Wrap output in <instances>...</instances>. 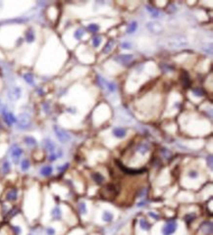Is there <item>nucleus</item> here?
I'll list each match as a JSON object with an SVG mask.
<instances>
[{"label":"nucleus","mask_w":213,"mask_h":235,"mask_svg":"<svg viewBox=\"0 0 213 235\" xmlns=\"http://www.w3.org/2000/svg\"><path fill=\"white\" fill-rule=\"evenodd\" d=\"M189 44L188 38L181 34H174L171 35L166 39V46H168L172 49L177 48H183Z\"/></svg>","instance_id":"obj_1"},{"label":"nucleus","mask_w":213,"mask_h":235,"mask_svg":"<svg viewBox=\"0 0 213 235\" xmlns=\"http://www.w3.org/2000/svg\"><path fill=\"white\" fill-rule=\"evenodd\" d=\"M53 130H54V133H55L56 138L61 143H67L72 139L70 133L68 132V131H66L64 128L60 127L59 125H54Z\"/></svg>","instance_id":"obj_2"},{"label":"nucleus","mask_w":213,"mask_h":235,"mask_svg":"<svg viewBox=\"0 0 213 235\" xmlns=\"http://www.w3.org/2000/svg\"><path fill=\"white\" fill-rule=\"evenodd\" d=\"M23 154H24V150H23V148L19 146L18 144H13V145L11 146L10 157L12 159L13 164H15V165H19Z\"/></svg>","instance_id":"obj_3"},{"label":"nucleus","mask_w":213,"mask_h":235,"mask_svg":"<svg viewBox=\"0 0 213 235\" xmlns=\"http://www.w3.org/2000/svg\"><path fill=\"white\" fill-rule=\"evenodd\" d=\"M17 125L19 130H29L31 125V117L26 113H22V114L19 116V118L17 119Z\"/></svg>","instance_id":"obj_4"},{"label":"nucleus","mask_w":213,"mask_h":235,"mask_svg":"<svg viewBox=\"0 0 213 235\" xmlns=\"http://www.w3.org/2000/svg\"><path fill=\"white\" fill-rule=\"evenodd\" d=\"M177 227H178V224H177L176 220H168L162 228V234L163 235H172L176 232Z\"/></svg>","instance_id":"obj_5"},{"label":"nucleus","mask_w":213,"mask_h":235,"mask_svg":"<svg viewBox=\"0 0 213 235\" xmlns=\"http://www.w3.org/2000/svg\"><path fill=\"white\" fill-rule=\"evenodd\" d=\"M3 120H4L5 124L9 125V127H12V124H17V118L15 117V115L11 112H8L6 109H3L1 111Z\"/></svg>","instance_id":"obj_6"},{"label":"nucleus","mask_w":213,"mask_h":235,"mask_svg":"<svg viewBox=\"0 0 213 235\" xmlns=\"http://www.w3.org/2000/svg\"><path fill=\"white\" fill-rule=\"evenodd\" d=\"M146 28L150 33L154 34H160L163 33V27L159 22H148Z\"/></svg>","instance_id":"obj_7"},{"label":"nucleus","mask_w":213,"mask_h":235,"mask_svg":"<svg viewBox=\"0 0 213 235\" xmlns=\"http://www.w3.org/2000/svg\"><path fill=\"white\" fill-rule=\"evenodd\" d=\"M19 198V192L17 188H11L7 191V193L5 194V200L7 202H16Z\"/></svg>","instance_id":"obj_8"},{"label":"nucleus","mask_w":213,"mask_h":235,"mask_svg":"<svg viewBox=\"0 0 213 235\" xmlns=\"http://www.w3.org/2000/svg\"><path fill=\"white\" fill-rule=\"evenodd\" d=\"M21 94H22V90L20 87H17V86H15V87L11 88L9 90L8 92V98L10 99L11 101H17L18 99H20L21 97Z\"/></svg>","instance_id":"obj_9"},{"label":"nucleus","mask_w":213,"mask_h":235,"mask_svg":"<svg viewBox=\"0 0 213 235\" xmlns=\"http://www.w3.org/2000/svg\"><path fill=\"white\" fill-rule=\"evenodd\" d=\"M134 59V56L131 54H122V55H118L114 58V61L118 62L119 64L122 65H127L128 63H130L132 60Z\"/></svg>","instance_id":"obj_10"},{"label":"nucleus","mask_w":213,"mask_h":235,"mask_svg":"<svg viewBox=\"0 0 213 235\" xmlns=\"http://www.w3.org/2000/svg\"><path fill=\"white\" fill-rule=\"evenodd\" d=\"M42 146H43L44 149L46 150L49 154L54 153V152H55V150H56V145H55V143H54L51 139H49V138H45V139L43 140Z\"/></svg>","instance_id":"obj_11"},{"label":"nucleus","mask_w":213,"mask_h":235,"mask_svg":"<svg viewBox=\"0 0 213 235\" xmlns=\"http://www.w3.org/2000/svg\"><path fill=\"white\" fill-rule=\"evenodd\" d=\"M12 170V165L11 162L7 159H5L3 162L1 163V167H0V172L3 175H7L11 172Z\"/></svg>","instance_id":"obj_12"},{"label":"nucleus","mask_w":213,"mask_h":235,"mask_svg":"<svg viewBox=\"0 0 213 235\" xmlns=\"http://www.w3.org/2000/svg\"><path fill=\"white\" fill-rule=\"evenodd\" d=\"M40 173L41 176L49 178V176L52 175V173H53V167L50 165H45L43 167H41L40 170Z\"/></svg>","instance_id":"obj_13"},{"label":"nucleus","mask_w":213,"mask_h":235,"mask_svg":"<svg viewBox=\"0 0 213 235\" xmlns=\"http://www.w3.org/2000/svg\"><path fill=\"white\" fill-rule=\"evenodd\" d=\"M62 215H63V213H62V210H61V208L59 206H55L52 210H51V217L54 220H59L62 218Z\"/></svg>","instance_id":"obj_14"},{"label":"nucleus","mask_w":213,"mask_h":235,"mask_svg":"<svg viewBox=\"0 0 213 235\" xmlns=\"http://www.w3.org/2000/svg\"><path fill=\"white\" fill-rule=\"evenodd\" d=\"M24 143L29 148H34V147L37 146V140L35 139L34 137L30 136V135H28V136H25L24 137Z\"/></svg>","instance_id":"obj_15"},{"label":"nucleus","mask_w":213,"mask_h":235,"mask_svg":"<svg viewBox=\"0 0 213 235\" xmlns=\"http://www.w3.org/2000/svg\"><path fill=\"white\" fill-rule=\"evenodd\" d=\"M112 133L117 138H124L126 135H127V130H126L124 127H115V128H113Z\"/></svg>","instance_id":"obj_16"},{"label":"nucleus","mask_w":213,"mask_h":235,"mask_svg":"<svg viewBox=\"0 0 213 235\" xmlns=\"http://www.w3.org/2000/svg\"><path fill=\"white\" fill-rule=\"evenodd\" d=\"M201 230L205 235H208V234L211 235V233H212V223H210V221H209V223H204L201 225Z\"/></svg>","instance_id":"obj_17"},{"label":"nucleus","mask_w":213,"mask_h":235,"mask_svg":"<svg viewBox=\"0 0 213 235\" xmlns=\"http://www.w3.org/2000/svg\"><path fill=\"white\" fill-rule=\"evenodd\" d=\"M91 178L93 179V181H94L95 183H97V184H102L105 180V178L101 175L100 172H93L91 175Z\"/></svg>","instance_id":"obj_18"},{"label":"nucleus","mask_w":213,"mask_h":235,"mask_svg":"<svg viewBox=\"0 0 213 235\" xmlns=\"http://www.w3.org/2000/svg\"><path fill=\"white\" fill-rule=\"evenodd\" d=\"M20 168L22 172H28L31 168V161L29 159H23L20 163Z\"/></svg>","instance_id":"obj_19"},{"label":"nucleus","mask_w":213,"mask_h":235,"mask_svg":"<svg viewBox=\"0 0 213 235\" xmlns=\"http://www.w3.org/2000/svg\"><path fill=\"white\" fill-rule=\"evenodd\" d=\"M114 45H115V40H114V39H110L107 43H106V45L104 46V48H103L102 52L104 53V54L110 53L111 51H112V49H113V47H114Z\"/></svg>","instance_id":"obj_20"},{"label":"nucleus","mask_w":213,"mask_h":235,"mask_svg":"<svg viewBox=\"0 0 213 235\" xmlns=\"http://www.w3.org/2000/svg\"><path fill=\"white\" fill-rule=\"evenodd\" d=\"M35 39V35H34V31L30 28V30L27 31V33H26V41H27L28 43H33Z\"/></svg>","instance_id":"obj_21"},{"label":"nucleus","mask_w":213,"mask_h":235,"mask_svg":"<svg viewBox=\"0 0 213 235\" xmlns=\"http://www.w3.org/2000/svg\"><path fill=\"white\" fill-rule=\"evenodd\" d=\"M117 164L119 165V167H120V169H121V170H124V172L128 173V175H138V173H140V172H141V170H132V169H127V168H124L123 165H121V164L119 163V162H117Z\"/></svg>","instance_id":"obj_22"},{"label":"nucleus","mask_w":213,"mask_h":235,"mask_svg":"<svg viewBox=\"0 0 213 235\" xmlns=\"http://www.w3.org/2000/svg\"><path fill=\"white\" fill-rule=\"evenodd\" d=\"M23 78H24L25 81L28 83V84L30 85H34V76L33 73H26L24 76H23Z\"/></svg>","instance_id":"obj_23"},{"label":"nucleus","mask_w":213,"mask_h":235,"mask_svg":"<svg viewBox=\"0 0 213 235\" xmlns=\"http://www.w3.org/2000/svg\"><path fill=\"white\" fill-rule=\"evenodd\" d=\"M148 151H149V146L146 143H141L138 146V152H140L141 155H146Z\"/></svg>","instance_id":"obj_24"},{"label":"nucleus","mask_w":213,"mask_h":235,"mask_svg":"<svg viewBox=\"0 0 213 235\" xmlns=\"http://www.w3.org/2000/svg\"><path fill=\"white\" fill-rule=\"evenodd\" d=\"M102 220L105 221V223H111V221L113 220V214L110 213L109 211L103 212V214H102Z\"/></svg>","instance_id":"obj_25"},{"label":"nucleus","mask_w":213,"mask_h":235,"mask_svg":"<svg viewBox=\"0 0 213 235\" xmlns=\"http://www.w3.org/2000/svg\"><path fill=\"white\" fill-rule=\"evenodd\" d=\"M140 226H141V228L143 230L148 231V230L150 229L151 225H150V223H148L146 220H144V218H141V220H140Z\"/></svg>","instance_id":"obj_26"},{"label":"nucleus","mask_w":213,"mask_h":235,"mask_svg":"<svg viewBox=\"0 0 213 235\" xmlns=\"http://www.w3.org/2000/svg\"><path fill=\"white\" fill-rule=\"evenodd\" d=\"M137 28H138V23L134 21V22H132L130 25H128V28H127V33L128 34H132V33H134L135 31H137Z\"/></svg>","instance_id":"obj_27"},{"label":"nucleus","mask_w":213,"mask_h":235,"mask_svg":"<svg viewBox=\"0 0 213 235\" xmlns=\"http://www.w3.org/2000/svg\"><path fill=\"white\" fill-rule=\"evenodd\" d=\"M10 229L13 232L14 235H22L23 233V229L20 225H14V224H11L10 225Z\"/></svg>","instance_id":"obj_28"},{"label":"nucleus","mask_w":213,"mask_h":235,"mask_svg":"<svg viewBox=\"0 0 213 235\" xmlns=\"http://www.w3.org/2000/svg\"><path fill=\"white\" fill-rule=\"evenodd\" d=\"M78 210H79V213L81 215H86L88 213V208H86V205L85 202H80L79 205H78Z\"/></svg>","instance_id":"obj_29"},{"label":"nucleus","mask_w":213,"mask_h":235,"mask_svg":"<svg viewBox=\"0 0 213 235\" xmlns=\"http://www.w3.org/2000/svg\"><path fill=\"white\" fill-rule=\"evenodd\" d=\"M181 80H182L183 85L185 86V87H187V86H189V85H190V83H191V81H190L189 75H188V73H183V75L181 76Z\"/></svg>","instance_id":"obj_30"},{"label":"nucleus","mask_w":213,"mask_h":235,"mask_svg":"<svg viewBox=\"0 0 213 235\" xmlns=\"http://www.w3.org/2000/svg\"><path fill=\"white\" fill-rule=\"evenodd\" d=\"M192 92L193 93V95L196 96V97H202L204 95V90L201 87H193L192 88Z\"/></svg>","instance_id":"obj_31"},{"label":"nucleus","mask_w":213,"mask_h":235,"mask_svg":"<svg viewBox=\"0 0 213 235\" xmlns=\"http://www.w3.org/2000/svg\"><path fill=\"white\" fill-rule=\"evenodd\" d=\"M195 218H196V215L195 213H189L184 217V220H185L187 223H191L192 221L195 220Z\"/></svg>","instance_id":"obj_32"},{"label":"nucleus","mask_w":213,"mask_h":235,"mask_svg":"<svg viewBox=\"0 0 213 235\" xmlns=\"http://www.w3.org/2000/svg\"><path fill=\"white\" fill-rule=\"evenodd\" d=\"M105 86L110 92H115L117 90V84L114 81H106Z\"/></svg>","instance_id":"obj_33"},{"label":"nucleus","mask_w":213,"mask_h":235,"mask_svg":"<svg viewBox=\"0 0 213 235\" xmlns=\"http://www.w3.org/2000/svg\"><path fill=\"white\" fill-rule=\"evenodd\" d=\"M146 10L150 13L151 16H152L153 18H158V17H159V12H158L156 9H154L153 7H151V6H149V5H146Z\"/></svg>","instance_id":"obj_34"},{"label":"nucleus","mask_w":213,"mask_h":235,"mask_svg":"<svg viewBox=\"0 0 213 235\" xmlns=\"http://www.w3.org/2000/svg\"><path fill=\"white\" fill-rule=\"evenodd\" d=\"M83 34H85V30H83V28H78V30L75 31V33H74V37H75L76 39L80 40L81 38L83 36Z\"/></svg>","instance_id":"obj_35"},{"label":"nucleus","mask_w":213,"mask_h":235,"mask_svg":"<svg viewBox=\"0 0 213 235\" xmlns=\"http://www.w3.org/2000/svg\"><path fill=\"white\" fill-rule=\"evenodd\" d=\"M102 42V37L101 36H95V37H93V39H92V45H93V47H95V48H97L100 46V44Z\"/></svg>","instance_id":"obj_36"},{"label":"nucleus","mask_w":213,"mask_h":235,"mask_svg":"<svg viewBox=\"0 0 213 235\" xmlns=\"http://www.w3.org/2000/svg\"><path fill=\"white\" fill-rule=\"evenodd\" d=\"M44 232H45V235H56L57 231L53 226H47L44 229Z\"/></svg>","instance_id":"obj_37"},{"label":"nucleus","mask_w":213,"mask_h":235,"mask_svg":"<svg viewBox=\"0 0 213 235\" xmlns=\"http://www.w3.org/2000/svg\"><path fill=\"white\" fill-rule=\"evenodd\" d=\"M88 28L91 31V33H96V31H99V25H96V24H90V25H89Z\"/></svg>","instance_id":"obj_38"},{"label":"nucleus","mask_w":213,"mask_h":235,"mask_svg":"<svg viewBox=\"0 0 213 235\" xmlns=\"http://www.w3.org/2000/svg\"><path fill=\"white\" fill-rule=\"evenodd\" d=\"M58 159V156H57V154L54 152V153H51V154H49V156H48V161H49V162H55V161Z\"/></svg>","instance_id":"obj_39"},{"label":"nucleus","mask_w":213,"mask_h":235,"mask_svg":"<svg viewBox=\"0 0 213 235\" xmlns=\"http://www.w3.org/2000/svg\"><path fill=\"white\" fill-rule=\"evenodd\" d=\"M147 194V189L146 188H141V191L138 193V197L141 198V197H146V195Z\"/></svg>","instance_id":"obj_40"},{"label":"nucleus","mask_w":213,"mask_h":235,"mask_svg":"<svg viewBox=\"0 0 213 235\" xmlns=\"http://www.w3.org/2000/svg\"><path fill=\"white\" fill-rule=\"evenodd\" d=\"M188 175H189L191 178L195 179V178H198V172H195V170H190L189 173H188Z\"/></svg>","instance_id":"obj_41"},{"label":"nucleus","mask_w":213,"mask_h":235,"mask_svg":"<svg viewBox=\"0 0 213 235\" xmlns=\"http://www.w3.org/2000/svg\"><path fill=\"white\" fill-rule=\"evenodd\" d=\"M68 168H69V164L66 163V164H64V165H62V166H59L57 169H58V170H59V172H64V170H67Z\"/></svg>","instance_id":"obj_42"},{"label":"nucleus","mask_w":213,"mask_h":235,"mask_svg":"<svg viewBox=\"0 0 213 235\" xmlns=\"http://www.w3.org/2000/svg\"><path fill=\"white\" fill-rule=\"evenodd\" d=\"M121 47L124 48V49H131L132 45H131V43H129V42H123L121 44Z\"/></svg>","instance_id":"obj_43"},{"label":"nucleus","mask_w":213,"mask_h":235,"mask_svg":"<svg viewBox=\"0 0 213 235\" xmlns=\"http://www.w3.org/2000/svg\"><path fill=\"white\" fill-rule=\"evenodd\" d=\"M148 215L151 218H153L154 220H158V218H159V215H156L155 213H153V212H148Z\"/></svg>","instance_id":"obj_44"},{"label":"nucleus","mask_w":213,"mask_h":235,"mask_svg":"<svg viewBox=\"0 0 213 235\" xmlns=\"http://www.w3.org/2000/svg\"><path fill=\"white\" fill-rule=\"evenodd\" d=\"M207 164H208L209 168L212 169V157L211 156L207 157Z\"/></svg>","instance_id":"obj_45"},{"label":"nucleus","mask_w":213,"mask_h":235,"mask_svg":"<svg viewBox=\"0 0 213 235\" xmlns=\"http://www.w3.org/2000/svg\"><path fill=\"white\" fill-rule=\"evenodd\" d=\"M161 67H162V68H163V69H164V71H165V72H168V71H170V70H172V68H171V67H169V66H167V65H164V64H163V65H162V66H161Z\"/></svg>","instance_id":"obj_46"},{"label":"nucleus","mask_w":213,"mask_h":235,"mask_svg":"<svg viewBox=\"0 0 213 235\" xmlns=\"http://www.w3.org/2000/svg\"><path fill=\"white\" fill-rule=\"evenodd\" d=\"M43 108L45 109V110H46V111H45L46 113L49 112V107H48V105H47V104H43Z\"/></svg>","instance_id":"obj_47"},{"label":"nucleus","mask_w":213,"mask_h":235,"mask_svg":"<svg viewBox=\"0 0 213 235\" xmlns=\"http://www.w3.org/2000/svg\"><path fill=\"white\" fill-rule=\"evenodd\" d=\"M144 204H146V202H141V203H138V207H140V208H141V207H143Z\"/></svg>","instance_id":"obj_48"},{"label":"nucleus","mask_w":213,"mask_h":235,"mask_svg":"<svg viewBox=\"0 0 213 235\" xmlns=\"http://www.w3.org/2000/svg\"><path fill=\"white\" fill-rule=\"evenodd\" d=\"M1 128H2V125H1V124H0V130H1Z\"/></svg>","instance_id":"obj_49"}]
</instances>
